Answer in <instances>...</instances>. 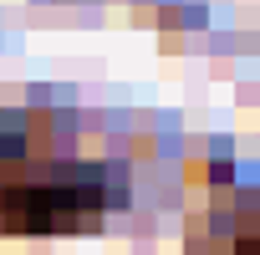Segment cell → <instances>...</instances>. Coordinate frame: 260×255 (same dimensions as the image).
<instances>
[{"label": "cell", "instance_id": "obj_2", "mask_svg": "<svg viewBox=\"0 0 260 255\" xmlns=\"http://www.w3.org/2000/svg\"><path fill=\"white\" fill-rule=\"evenodd\" d=\"M184 255H260V184H214L189 214Z\"/></svg>", "mask_w": 260, "mask_h": 255}, {"label": "cell", "instance_id": "obj_1", "mask_svg": "<svg viewBox=\"0 0 260 255\" xmlns=\"http://www.w3.org/2000/svg\"><path fill=\"white\" fill-rule=\"evenodd\" d=\"M127 204L107 122L72 107H0V235H92Z\"/></svg>", "mask_w": 260, "mask_h": 255}]
</instances>
